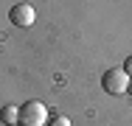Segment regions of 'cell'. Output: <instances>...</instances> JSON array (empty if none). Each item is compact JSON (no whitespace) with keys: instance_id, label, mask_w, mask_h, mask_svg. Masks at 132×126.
<instances>
[{"instance_id":"obj_4","label":"cell","mask_w":132,"mask_h":126,"mask_svg":"<svg viewBox=\"0 0 132 126\" xmlns=\"http://www.w3.org/2000/svg\"><path fill=\"white\" fill-rule=\"evenodd\" d=\"M0 118H3V123H20V106H3Z\"/></svg>"},{"instance_id":"obj_5","label":"cell","mask_w":132,"mask_h":126,"mask_svg":"<svg viewBox=\"0 0 132 126\" xmlns=\"http://www.w3.org/2000/svg\"><path fill=\"white\" fill-rule=\"evenodd\" d=\"M51 126H70V121H68V118H53Z\"/></svg>"},{"instance_id":"obj_6","label":"cell","mask_w":132,"mask_h":126,"mask_svg":"<svg viewBox=\"0 0 132 126\" xmlns=\"http://www.w3.org/2000/svg\"><path fill=\"white\" fill-rule=\"evenodd\" d=\"M124 70H127V73H129V78H132V56L127 59V62H124Z\"/></svg>"},{"instance_id":"obj_1","label":"cell","mask_w":132,"mask_h":126,"mask_svg":"<svg viewBox=\"0 0 132 126\" xmlns=\"http://www.w3.org/2000/svg\"><path fill=\"white\" fill-rule=\"evenodd\" d=\"M129 73L124 70V67H110L104 76H101V87H104V93L110 95H124V93H129Z\"/></svg>"},{"instance_id":"obj_7","label":"cell","mask_w":132,"mask_h":126,"mask_svg":"<svg viewBox=\"0 0 132 126\" xmlns=\"http://www.w3.org/2000/svg\"><path fill=\"white\" fill-rule=\"evenodd\" d=\"M6 126H20V123H6Z\"/></svg>"},{"instance_id":"obj_8","label":"cell","mask_w":132,"mask_h":126,"mask_svg":"<svg viewBox=\"0 0 132 126\" xmlns=\"http://www.w3.org/2000/svg\"><path fill=\"white\" fill-rule=\"evenodd\" d=\"M129 93H132V81H129Z\"/></svg>"},{"instance_id":"obj_3","label":"cell","mask_w":132,"mask_h":126,"mask_svg":"<svg viewBox=\"0 0 132 126\" xmlns=\"http://www.w3.org/2000/svg\"><path fill=\"white\" fill-rule=\"evenodd\" d=\"M9 17H11V23L17 25V28H28V25L34 23L37 14H34V6H28V3H17V6L11 8Z\"/></svg>"},{"instance_id":"obj_2","label":"cell","mask_w":132,"mask_h":126,"mask_svg":"<svg viewBox=\"0 0 132 126\" xmlns=\"http://www.w3.org/2000/svg\"><path fill=\"white\" fill-rule=\"evenodd\" d=\"M48 123V106L42 101H28L20 106V126H45Z\"/></svg>"}]
</instances>
